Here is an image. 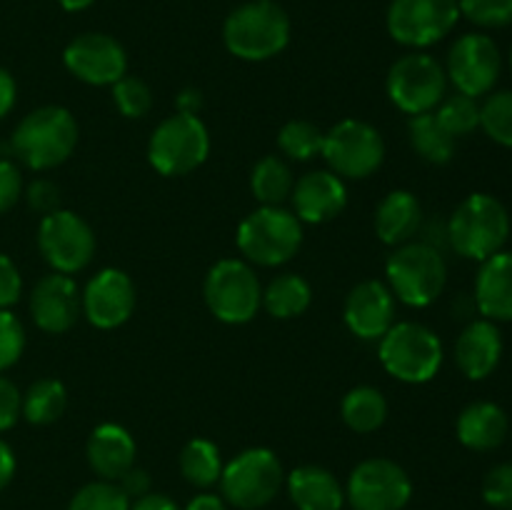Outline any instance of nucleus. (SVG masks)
<instances>
[{
  "label": "nucleus",
  "instance_id": "a19ab883",
  "mask_svg": "<svg viewBox=\"0 0 512 510\" xmlns=\"http://www.w3.org/2000/svg\"><path fill=\"white\" fill-rule=\"evenodd\" d=\"M23 173L8 158H0V215L13 210L23 198Z\"/></svg>",
  "mask_w": 512,
  "mask_h": 510
},
{
  "label": "nucleus",
  "instance_id": "a18cd8bd",
  "mask_svg": "<svg viewBox=\"0 0 512 510\" xmlns=\"http://www.w3.org/2000/svg\"><path fill=\"white\" fill-rule=\"evenodd\" d=\"M118 485L123 488V493L128 495L130 503L138 498H143V495L150 493V475L148 470L138 468V465H133V468L128 470V473L123 475V478L118 480Z\"/></svg>",
  "mask_w": 512,
  "mask_h": 510
},
{
  "label": "nucleus",
  "instance_id": "20e7f679",
  "mask_svg": "<svg viewBox=\"0 0 512 510\" xmlns=\"http://www.w3.org/2000/svg\"><path fill=\"white\" fill-rule=\"evenodd\" d=\"M235 243L250 265L278 268L298 255L303 245V223L283 205H260L238 225Z\"/></svg>",
  "mask_w": 512,
  "mask_h": 510
},
{
  "label": "nucleus",
  "instance_id": "58836bf2",
  "mask_svg": "<svg viewBox=\"0 0 512 510\" xmlns=\"http://www.w3.org/2000/svg\"><path fill=\"white\" fill-rule=\"evenodd\" d=\"M25 350V328L10 310H0V373L13 368Z\"/></svg>",
  "mask_w": 512,
  "mask_h": 510
},
{
  "label": "nucleus",
  "instance_id": "f8f14e48",
  "mask_svg": "<svg viewBox=\"0 0 512 510\" xmlns=\"http://www.w3.org/2000/svg\"><path fill=\"white\" fill-rule=\"evenodd\" d=\"M458 20V0H393L385 15L390 38L413 50L440 43Z\"/></svg>",
  "mask_w": 512,
  "mask_h": 510
},
{
  "label": "nucleus",
  "instance_id": "bb28decb",
  "mask_svg": "<svg viewBox=\"0 0 512 510\" xmlns=\"http://www.w3.org/2000/svg\"><path fill=\"white\" fill-rule=\"evenodd\" d=\"M313 303V288L298 273H280L263 288V308L278 320L303 315Z\"/></svg>",
  "mask_w": 512,
  "mask_h": 510
},
{
  "label": "nucleus",
  "instance_id": "5701e85b",
  "mask_svg": "<svg viewBox=\"0 0 512 510\" xmlns=\"http://www.w3.org/2000/svg\"><path fill=\"white\" fill-rule=\"evenodd\" d=\"M135 445L133 435L118 423H103L93 428L88 445H85V455H88V465L100 480H113L118 483L125 473L135 465Z\"/></svg>",
  "mask_w": 512,
  "mask_h": 510
},
{
  "label": "nucleus",
  "instance_id": "393cba45",
  "mask_svg": "<svg viewBox=\"0 0 512 510\" xmlns=\"http://www.w3.org/2000/svg\"><path fill=\"white\" fill-rule=\"evenodd\" d=\"M375 233L390 248L410 243L423 225V205L410 190H390L375 208Z\"/></svg>",
  "mask_w": 512,
  "mask_h": 510
},
{
  "label": "nucleus",
  "instance_id": "09e8293b",
  "mask_svg": "<svg viewBox=\"0 0 512 510\" xmlns=\"http://www.w3.org/2000/svg\"><path fill=\"white\" fill-rule=\"evenodd\" d=\"M15 465L18 463H15L13 448L0 438V490H5L10 485V480L15 475Z\"/></svg>",
  "mask_w": 512,
  "mask_h": 510
},
{
  "label": "nucleus",
  "instance_id": "c9c22d12",
  "mask_svg": "<svg viewBox=\"0 0 512 510\" xmlns=\"http://www.w3.org/2000/svg\"><path fill=\"white\" fill-rule=\"evenodd\" d=\"M68 510H130V498L113 480H93L73 495Z\"/></svg>",
  "mask_w": 512,
  "mask_h": 510
},
{
  "label": "nucleus",
  "instance_id": "2f4dec72",
  "mask_svg": "<svg viewBox=\"0 0 512 510\" xmlns=\"http://www.w3.org/2000/svg\"><path fill=\"white\" fill-rule=\"evenodd\" d=\"M178 465L183 478L203 490L220 483V475H223V458H220L218 445L208 438L188 440L180 450Z\"/></svg>",
  "mask_w": 512,
  "mask_h": 510
},
{
  "label": "nucleus",
  "instance_id": "b1692460",
  "mask_svg": "<svg viewBox=\"0 0 512 510\" xmlns=\"http://www.w3.org/2000/svg\"><path fill=\"white\" fill-rule=\"evenodd\" d=\"M455 435L460 445L475 453H490L510 438V418L498 403L475 400L460 410L455 420Z\"/></svg>",
  "mask_w": 512,
  "mask_h": 510
},
{
  "label": "nucleus",
  "instance_id": "3c124183",
  "mask_svg": "<svg viewBox=\"0 0 512 510\" xmlns=\"http://www.w3.org/2000/svg\"><path fill=\"white\" fill-rule=\"evenodd\" d=\"M185 510H228V503L223 500V495L200 493L185 505Z\"/></svg>",
  "mask_w": 512,
  "mask_h": 510
},
{
  "label": "nucleus",
  "instance_id": "c03bdc74",
  "mask_svg": "<svg viewBox=\"0 0 512 510\" xmlns=\"http://www.w3.org/2000/svg\"><path fill=\"white\" fill-rule=\"evenodd\" d=\"M20 400H23V393L18 390V385L0 373V433L18 423Z\"/></svg>",
  "mask_w": 512,
  "mask_h": 510
},
{
  "label": "nucleus",
  "instance_id": "c85d7f7f",
  "mask_svg": "<svg viewBox=\"0 0 512 510\" xmlns=\"http://www.w3.org/2000/svg\"><path fill=\"white\" fill-rule=\"evenodd\" d=\"M408 138L415 153L430 165H445L455 158L458 140L438 123L435 113L410 115Z\"/></svg>",
  "mask_w": 512,
  "mask_h": 510
},
{
  "label": "nucleus",
  "instance_id": "4468645a",
  "mask_svg": "<svg viewBox=\"0 0 512 510\" xmlns=\"http://www.w3.org/2000/svg\"><path fill=\"white\" fill-rule=\"evenodd\" d=\"M503 73V53L485 33H465L450 45L445 75L455 93L483 98L493 93Z\"/></svg>",
  "mask_w": 512,
  "mask_h": 510
},
{
  "label": "nucleus",
  "instance_id": "dca6fc26",
  "mask_svg": "<svg viewBox=\"0 0 512 510\" xmlns=\"http://www.w3.org/2000/svg\"><path fill=\"white\" fill-rule=\"evenodd\" d=\"M63 65L83 83L103 88L128 75V53L113 35L83 33L65 45Z\"/></svg>",
  "mask_w": 512,
  "mask_h": 510
},
{
  "label": "nucleus",
  "instance_id": "603ef678",
  "mask_svg": "<svg viewBox=\"0 0 512 510\" xmlns=\"http://www.w3.org/2000/svg\"><path fill=\"white\" fill-rule=\"evenodd\" d=\"M58 3L60 8L68 10V13H83V10H88L95 0H58Z\"/></svg>",
  "mask_w": 512,
  "mask_h": 510
},
{
  "label": "nucleus",
  "instance_id": "4be33fe9",
  "mask_svg": "<svg viewBox=\"0 0 512 510\" xmlns=\"http://www.w3.org/2000/svg\"><path fill=\"white\" fill-rule=\"evenodd\" d=\"M473 298L483 318L512 323V250H500L480 263Z\"/></svg>",
  "mask_w": 512,
  "mask_h": 510
},
{
  "label": "nucleus",
  "instance_id": "8fccbe9b",
  "mask_svg": "<svg viewBox=\"0 0 512 510\" xmlns=\"http://www.w3.org/2000/svg\"><path fill=\"white\" fill-rule=\"evenodd\" d=\"M175 105H178V113L198 115L200 110H203V93H200L198 88L180 90V95H178V100H175Z\"/></svg>",
  "mask_w": 512,
  "mask_h": 510
},
{
  "label": "nucleus",
  "instance_id": "aec40b11",
  "mask_svg": "<svg viewBox=\"0 0 512 510\" xmlns=\"http://www.w3.org/2000/svg\"><path fill=\"white\" fill-rule=\"evenodd\" d=\"M290 203L300 223L323 225L343 213L348 205V188L333 170H310L295 180Z\"/></svg>",
  "mask_w": 512,
  "mask_h": 510
},
{
  "label": "nucleus",
  "instance_id": "37998d69",
  "mask_svg": "<svg viewBox=\"0 0 512 510\" xmlns=\"http://www.w3.org/2000/svg\"><path fill=\"white\" fill-rule=\"evenodd\" d=\"M23 293V278L13 260L5 253H0V310H10Z\"/></svg>",
  "mask_w": 512,
  "mask_h": 510
},
{
  "label": "nucleus",
  "instance_id": "7ed1b4c3",
  "mask_svg": "<svg viewBox=\"0 0 512 510\" xmlns=\"http://www.w3.org/2000/svg\"><path fill=\"white\" fill-rule=\"evenodd\" d=\"M510 238V213L495 195L473 193L448 218V245L468 260H488L505 250Z\"/></svg>",
  "mask_w": 512,
  "mask_h": 510
},
{
  "label": "nucleus",
  "instance_id": "423d86ee",
  "mask_svg": "<svg viewBox=\"0 0 512 510\" xmlns=\"http://www.w3.org/2000/svg\"><path fill=\"white\" fill-rule=\"evenodd\" d=\"M378 355L383 368L395 380L408 385L430 383L443 368V340L428 325L403 320L378 340Z\"/></svg>",
  "mask_w": 512,
  "mask_h": 510
},
{
  "label": "nucleus",
  "instance_id": "7c9ffc66",
  "mask_svg": "<svg viewBox=\"0 0 512 510\" xmlns=\"http://www.w3.org/2000/svg\"><path fill=\"white\" fill-rule=\"evenodd\" d=\"M293 170L280 155H263L250 173V190L260 205H283L293 193Z\"/></svg>",
  "mask_w": 512,
  "mask_h": 510
},
{
  "label": "nucleus",
  "instance_id": "49530a36",
  "mask_svg": "<svg viewBox=\"0 0 512 510\" xmlns=\"http://www.w3.org/2000/svg\"><path fill=\"white\" fill-rule=\"evenodd\" d=\"M15 98H18V85L15 78L5 68H0V120L13 110Z\"/></svg>",
  "mask_w": 512,
  "mask_h": 510
},
{
  "label": "nucleus",
  "instance_id": "a878e982",
  "mask_svg": "<svg viewBox=\"0 0 512 510\" xmlns=\"http://www.w3.org/2000/svg\"><path fill=\"white\" fill-rule=\"evenodd\" d=\"M285 485L298 510H340L345 503L340 480L320 465H300L285 478Z\"/></svg>",
  "mask_w": 512,
  "mask_h": 510
},
{
  "label": "nucleus",
  "instance_id": "864d4df0",
  "mask_svg": "<svg viewBox=\"0 0 512 510\" xmlns=\"http://www.w3.org/2000/svg\"><path fill=\"white\" fill-rule=\"evenodd\" d=\"M263 3H278V0H263Z\"/></svg>",
  "mask_w": 512,
  "mask_h": 510
},
{
  "label": "nucleus",
  "instance_id": "4c0bfd02",
  "mask_svg": "<svg viewBox=\"0 0 512 510\" xmlns=\"http://www.w3.org/2000/svg\"><path fill=\"white\" fill-rule=\"evenodd\" d=\"M463 18L478 28L495 30L512 25V0H458Z\"/></svg>",
  "mask_w": 512,
  "mask_h": 510
},
{
  "label": "nucleus",
  "instance_id": "2eb2a0df",
  "mask_svg": "<svg viewBox=\"0 0 512 510\" xmlns=\"http://www.w3.org/2000/svg\"><path fill=\"white\" fill-rule=\"evenodd\" d=\"M410 495V475L390 458L363 460L355 465L345 485V500L353 510H403Z\"/></svg>",
  "mask_w": 512,
  "mask_h": 510
},
{
  "label": "nucleus",
  "instance_id": "9b49d317",
  "mask_svg": "<svg viewBox=\"0 0 512 510\" xmlns=\"http://www.w3.org/2000/svg\"><path fill=\"white\" fill-rule=\"evenodd\" d=\"M328 170L343 180H365L383 165L385 140L375 125L360 118H345L323 135Z\"/></svg>",
  "mask_w": 512,
  "mask_h": 510
},
{
  "label": "nucleus",
  "instance_id": "f257e3e1",
  "mask_svg": "<svg viewBox=\"0 0 512 510\" xmlns=\"http://www.w3.org/2000/svg\"><path fill=\"white\" fill-rule=\"evenodd\" d=\"M78 145L75 115L63 105H43L25 115L13 130L10 150L30 170H53L73 155Z\"/></svg>",
  "mask_w": 512,
  "mask_h": 510
},
{
  "label": "nucleus",
  "instance_id": "39448f33",
  "mask_svg": "<svg viewBox=\"0 0 512 510\" xmlns=\"http://www.w3.org/2000/svg\"><path fill=\"white\" fill-rule=\"evenodd\" d=\"M385 275L395 300L410 308H428L448 285V263L443 250L423 240H410L390 253L385 260Z\"/></svg>",
  "mask_w": 512,
  "mask_h": 510
},
{
  "label": "nucleus",
  "instance_id": "412c9836",
  "mask_svg": "<svg viewBox=\"0 0 512 510\" xmlns=\"http://www.w3.org/2000/svg\"><path fill=\"white\" fill-rule=\"evenodd\" d=\"M503 350L505 343L498 323L488 318H473L465 323L455 340V365L468 380H485L498 370Z\"/></svg>",
  "mask_w": 512,
  "mask_h": 510
},
{
  "label": "nucleus",
  "instance_id": "6ab92c4d",
  "mask_svg": "<svg viewBox=\"0 0 512 510\" xmlns=\"http://www.w3.org/2000/svg\"><path fill=\"white\" fill-rule=\"evenodd\" d=\"M343 320L360 340H380L395 323V295L383 280H363L348 293Z\"/></svg>",
  "mask_w": 512,
  "mask_h": 510
},
{
  "label": "nucleus",
  "instance_id": "473e14b6",
  "mask_svg": "<svg viewBox=\"0 0 512 510\" xmlns=\"http://www.w3.org/2000/svg\"><path fill=\"white\" fill-rule=\"evenodd\" d=\"M433 113L435 118H438V123L443 125L455 140L465 138V135L475 133V130L480 128V103L478 98H470V95H445Z\"/></svg>",
  "mask_w": 512,
  "mask_h": 510
},
{
  "label": "nucleus",
  "instance_id": "f03ea898",
  "mask_svg": "<svg viewBox=\"0 0 512 510\" xmlns=\"http://www.w3.org/2000/svg\"><path fill=\"white\" fill-rule=\"evenodd\" d=\"M223 43L230 55L263 63L283 53L290 43V18L278 3L250 0L238 5L223 23Z\"/></svg>",
  "mask_w": 512,
  "mask_h": 510
},
{
  "label": "nucleus",
  "instance_id": "0eeeda50",
  "mask_svg": "<svg viewBox=\"0 0 512 510\" xmlns=\"http://www.w3.org/2000/svg\"><path fill=\"white\" fill-rule=\"evenodd\" d=\"M203 298L220 323L245 325L263 308V285L248 260L223 258L205 275Z\"/></svg>",
  "mask_w": 512,
  "mask_h": 510
},
{
  "label": "nucleus",
  "instance_id": "cd10ccee",
  "mask_svg": "<svg viewBox=\"0 0 512 510\" xmlns=\"http://www.w3.org/2000/svg\"><path fill=\"white\" fill-rule=\"evenodd\" d=\"M340 415L353 433H375L388 418V400L373 385H355L345 393L343 403H340Z\"/></svg>",
  "mask_w": 512,
  "mask_h": 510
},
{
  "label": "nucleus",
  "instance_id": "9d476101",
  "mask_svg": "<svg viewBox=\"0 0 512 510\" xmlns=\"http://www.w3.org/2000/svg\"><path fill=\"white\" fill-rule=\"evenodd\" d=\"M285 470L270 448H248L223 465L220 490L225 503L238 510H260L280 493Z\"/></svg>",
  "mask_w": 512,
  "mask_h": 510
},
{
  "label": "nucleus",
  "instance_id": "1a4fd4ad",
  "mask_svg": "<svg viewBox=\"0 0 512 510\" xmlns=\"http://www.w3.org/2000/svg\"><path fill=\"white\" fill-rule=\"evenodd\" d=\"M445 65L425 50H410L400 55L388 70L385 90L390 103L405 115L433 113L440 100L448 95Z\"/></svg>",
  "mask_w": 512,
  "mask_h": 510
},
{
  "label": "nucleus",
  "instance_id": "ea45409f",
  "mask_svg": "<svg viewBox=\"0 0 512 510\" xmlns=\"http://www.w3.org/2000/svg\"><path fill=\"white\" fill-rule=\"evenodd\" d=\"M485 503L498 510H512V463H500L488 470L483 480Z\"/></svg>",
  "mask_w": 512,
  "mask_h": 510
},
{
  "label": "nucleus",
  "instance_id": "5fc2aeb1",
  "mask_svg": "<svg viewBox=\"0 0 512 510\" xmlns=\"http://www.w3.org/2000/svg\"><path fill=\"white\" fill-rule=\"evenodd\" d=\"M510 70H512V48H510Z\"/></svg>",
  "mask_w": 512,
  "mask_h": 510
},
{
  "label": "nucleus",
  "instance_id": "de8ad7c7",
  "mask_svg": "<svg viewBox=\"0 0 512 510\" xmlns=\"http://www.w3.org/2000/svg\"><path fill=\"white\" fill-rule=\"evenodd\" d=\"M130 510H180V508L173 498H168V495L148 493L143 495V498L133 500V503H130Z\"/></svg>",
  "mask_w": 512,
  "mask_h": 510
},
{
  "label": "nucleus",
  "instance_id": "e433bc0d",
  "mask_svg": "<svg viewBox=\"0 0 512 510\" xmlns=\"http://www.w3.org/2000/svg\"><path fill=\"white\" fill-rule=\"evenodd\" d=\"M113 88V103L125 118H145L153 108V90L138 75H123Z\"/></svg>",
  "mask_w": 512,
  "mask_h": 510
},
{
  "label": "nucleus",
  "instance_id": "f3484780",
  "mask_svg": "<svg viewBox=\"0 0 512 510\" xmlns=\"http://www.w3.org/2000/svg\"><path fill=\"white\" fill-rule=\"evenodd\" d=\"M80 303L90 325L100 330H113L128 323L138 303V293H135L133 278L125 270L103 268L88 280L80 293Z\"/></svg>",
  "mask_w": 512,
  "mask_h": 510
},
{
  "label": "nucleus",
  "instance_id": "a211bd4d",
  "mask_svg": "<svg viewBox=\"0 0 512 510\" xmlns=\"http://www.w3.org/2000/svg\"><path fill=\"white\" fill-rule=\"evenodd\" d=\"M30 318L43 333L60 335L68 333L78 318L83 315V303H80V288L70 275L48 273L35 283L30 290Z\"/></svg>",
  "mask_w": 512,
  "mask_h": 510
},
{
  "label": "nucleus",
  "instance_id": "ddd939ff",
  "mask_svg": "<svg viewBox=\"0 0 512 510\" xmlns=\"http://www.w3.org/2000/svg\"><path fill=\"white\" fill-rule=\"evenodd\" d=\"M38 248L45 263L63 275H75L90 265L95 255V233L85 218L73 210H53L38 225Z\"/></svg>",
  "mask_w": 512,
  "mask_h": 510
},
{
  "label": "nucleus",
  "instance_id": "72a5a7b5",
  "mask_svg": "<svg viewBox=\"0 0 512 510\" xmlns=\"http://www.w3.org/2000/svg\"><path fill=\"white\" fill-rule=\"evenodd\" d=\"M323 135L310 120H288L278 133V148L295 163H305L323 153Z\"/></svg>",
  "mask_w": 512,
  "mask_h": 510
},
{
  "label": "nucleus",
  "instance_id": "c756f323",
  "mask_svg": "<svg viewBox=\"0 0 512 510\" xmlns=\"http://www.w3.org/2000/svg\"><path fill=\"white\" fill-rule=\"evenodd\" d=\"M68 408V390L60 380L40 378L30 385L20 400V415L30 425H50L63 418Z\"/></svg>",
  "mask_w": 512,
  "mask_h": 510
},
{
  "label": "nucleus",
  "instance_id": "f704fd0d",
  "mask_svg": "<svg viewBox=\"0 0 512 510\" xmlns=\"http://www.w3.org/2000/svg\"><path fill=\"white\" fill-rule=\"evenodd\" d=\"M480 128L493 143L512 148V90H493L480 105Z\"/></svg>",
  "mask_w": 512,
  "mask_h": 510
},
{
  "label": "nucleus",
  "instance_id": "6e6d98bb",
  "mask_svg": "<svg viewBox=\"0 0 512 510\" xmlns=\"http://www.w3.org/2000/svg\"><path fill=\"white\" fill-rule=\"evenodd\" d=\"M510 438H512V425H510Z\"/></svg>",
  "mask_w": 512,
  "mask_h": 510
},
{
  "label": "nucleus",
  "instance_id": "79ce46f5",
  "mask_svg": "<svg viewBox=\"0 0 512 510\" xmlns=\"http://www.w3.org/2000/svg\"><path fill=\"white\" fill-rule=\"evenodd\" d=\"M23 195L25 200H28L30 210H35V213L40 215H48L60 208V190L53 180H45V178L33 180V183L23 190Z\"/></svg>",
  "mask_w": 512,
  "mask_h": 510
},
{
  "label": "nucleus",
  "instance_id": "6e6552de",
  "mask_svg": "<svg viewBox=\"0 0 512 510\" xmlns=\"http://www.w3.org/2000/svg\"><path fill=\"white\" fill-rule=\"evenodd\" d=\"M210 133L200 115L173 113L160 120L148 140V160L165 178L193 173L208 160Z\"/></svg>",
  "mask_w": 512,
  "mask_h": 510
}]
</instances>
